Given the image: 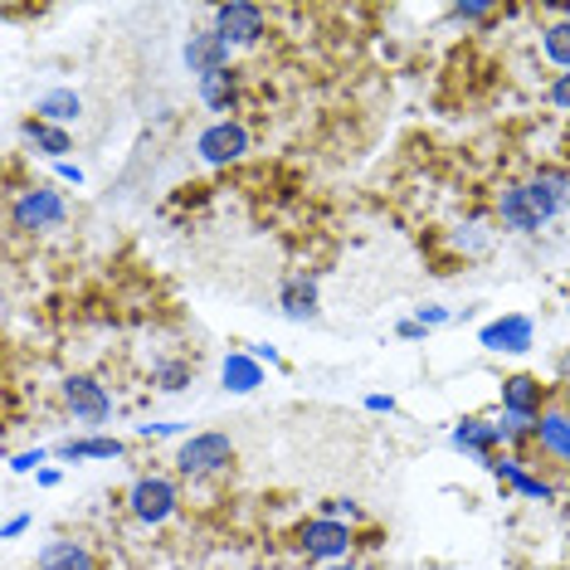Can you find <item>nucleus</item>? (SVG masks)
I'll use <instances>...</instances> for the list:
<instances>
[{
    "instance_id": "1",
    "label": "nucleus",
    "mask_w": 570,
    "mask_h": 570,
    "mask_svg": "<svg viewBox=\"0 0 570 570\" xmlns=\"http://www.w3.org/2000/svg\"><path fill=\"white\" fill-rule=\"evenodd\" d=\"M229 459H235V444H229V434H190L186 444L176 453V469L186 478H205V473H219L229 469Z\"/></svg>"
},
{
    "instance_id": "2",
    "label": "nucleus",
    "mask_w": 570,
    "mask_h": 570,
    "mask_svg": "<svg viewBox=\"0 0 570 570\" xmlns=\"http://www.w3.org/2000/svg\"><path fill=\"white\" fill-rule=\"evenodd\" d=\"M127 502H132V517H137V522H151V527H157V522H166V517H171L176 512V483H171V478H157V473H151V478H137V483H132V498H127Z\"/></svg>"
},
{
    "instance_id": "3",
    "label": "nucleus",
    "mask_w": 570,
    "mask_h": 570,
    "mask_svg": "<svg viewBox=\"0 0 570 570\" xmlns=\"http://www.w3.org/2000/svg\"><path fill=\"white\" fill-rule=\"evenodd\" d=\"M196 151L210 166H225V161H239L244 151H249V132H244V122H215V127H205L200 141H196Z\"/></svg>"
},
{
    "instance_id": "4",
    "label": "nucleus",
    "mask_w": 570,
    "mask_h": 570,
    "mask_svg": "<svg viewBox=\"0 0 570 570\" xmlns=\"http://www.w3.org/2000/svg\"><path fill=\"white\" fill-rule=\"evenodd\" d=\"M63 405L79 414L83 424H102L112 414V400L94 375H69V381H63Z\"/></svg>"
},
{
    "instance_id": "5",
    "label": "nucleus",
    "mask_w": 570,
    "mask_h": 570,
    "mask_svg": "<svg viewBox=\"0 0 570 570\" xmlns=\"http://www.w3.org/2000/svg\"><path fill=\"white\" fill-rule=\"evenodd\" d=\"M16 225L20 229H55L63 225V196L59 190H24L16 200Z\"/></svg>"
},
{
    "instance_id": "6",
    "label": "nucleus",
    "mask_w": 570,
    "mask_h": 570,
    "mask_svg": "<svg viewBox=\"0 0 570 570\" xmlns=\"http://www.w3.org/2000/svg\"><path fill=\"white\" fill-rule=\"evenodd\" d=\"M186 69L200 73V79H210V73L229 69V40L219 30H200L186 40Z\"/></svg>"
},
{
    "instance_id": "7",
    "label": "nucleus",
    "mask_w": 570,
    "mask_h": 570,
    "mask_svg": "<svg viewBox=\"0 0 570 570\" xmlns=\"http://www.w3.org/2000/svg\"><path fill=\"white\" fill-rule=\"evenodd\" d=\"M303 551L317 556V561H336V556H346V547H352V531H346L342 522H332V517H317V522L303 527Z\"/></svg>"
},
{
    "instance_id": "8",
    "label": "nucleus",
    "mask_w": 570,
    "mask_h": 570,
    "mask_svg": "<svg viewBox=\"0 0 570 570\" xmlns=\"http://www.w3.org/2000/svg\"><path fill=\"white\" fill-rule=\"evenodd\" d=\"M215 30L225 35L229 45H258V35H264V10L258 6H219Z\"/></svg>"
},
{
    "instance_id": "9",
    "label": "nucleus",
    "mask_w": 570,
    "mask_h": 570,
    "mask_svg": "<svg viewBox=\"0 0 570 570\" xmlns=\"http://www.w3.org/2000/svg\"><path fill=\"white\" fill-rule=\"evenodd\" d=\"M498 210H502V225L517 229V235H531V229L547 225V215L537 210V200H531V190H527V186H508V190H502Z\"/></svg>"
},
{
    "instance_id": "10",
    "label": "nucleus",
    "mask_w": 570,
    "mask_h": 570,
    "mask_svg": "<svg viewBox=\"0 0 570 570\" xmlns=\"http://www.w3.org/2000/svg\"><path fill=\"white\" fill-rule=\"evenodd\" d=\"M502 410H508V420H517V424L541 420V385L531 381V375H512V381H502Z\"/></svg>"
},
{
    "instance_id": "11",
    "label": "nucleus",
    "mask_w": 570,
    "mask_h": 570,
    "mask_svg": "<svg viewBox=\"0 0 570 570\" xmlns=\"http://www.w3.org/2000/svg\"><path fill=\"white\" fill-rule=\"evenodd\" d=\"M478 342L488 352H531V317H502V322H488Z\"/></svg>"
},
{
    "instance_id": "12",
    "label": "nucleus",
    "mask_w": 570,
    "mask_h": 570,
    "mask_svg": "<svg viewBox=\"0 0 570 570\" xmlns=\"http://www.w3.org/2000/svg\"><path fill=\"white\" fill-rule=\"evenodd\" d=\"M498 439H502V424H488V420H463L459 430H453V444L478 453V459H488V463H492V449H498Z\"/></svg>"
},
{
    "instance_id": "13",
    "label": "nucleus",
    "mask_w": 570,
    "mask_h": 570,
    "mask_svg": "<svg viewBox=\"0 0 570 570\" xmlns=\"http://www.w3.org/2000/svg\"><path fill=\"white\" fill-rule=\"evenodd\" d=\"M35 570H94V556H88L79 541H49V547L35 556Z\"/></svg>"
},
{
    "instance_id": "14",
    "label": "nucleus",
    "mask_w": 570,
    "mask_h": 570,
    "mask_svg": "<svg viewBox=\"0 0 570 570\" xmlns=\"http://www.w3.org/2000/svg\"><path fill=\"white\" fill-rule=\"evenodd\" d=\"M278 303H283V313H288L293 322L317 317V283L303 278V274L288 278V283H283V297H278Z\"/></svg>"
},
{
    "instance_id": "15",
    "label": "nucleus",
    "mask_w": 570,
    "mask_h": 570,
    "mask_svg": "<svg viewBox=\"0 0 570 570\" xmlns=\"http://www.w3.org/2000/svg\"><path fill=\"white\" fill-rule=\"evenodd\" d=\"M219 375H225V391H239V395H249V391L264 385V371H258V361L244 356V352H229L225 366H219Z\"/></svg>"
},
{
    "instance_id": "16",
    "label": "nucleus",
    "mask_w": 570,
    "mask_h": 570,
    "mask_svg": "<svg viewBox=\"0 0 570 570\" xmlns=\"http://www.w3.org/2000/svg\"><path fill=\"white\" fill-rule=\"evenodd\" d=\"M35 112H40V122H69L83 112V98L73 94V88H55V94H45L35 102Z\"/></svg>"
},
{
    "instance_id": "17",
    "label": "nucleus",
    "mask_w": 570,
    "mask_h": 570,
    "mask_svg": "<svg viewBox=\"0 0 570 570\" xmlns=\"http://www.w3.org/2000/svg\"><path fill=\"white\" fill-rule=\"evenodd\" d=\"M200 98L210 102L215 112H229V108H235V98H239L235 69H219V73H210V79H200Z\"/></svg>"
},
{
    "instance_id": "18",
    "label": "nucleus",
    "mask_w": 570,
    "mask_h": 570,
    "mask_svg": "<svg viewBox=\"0 0 570 570\" xmlns=\"http://www.w3.org/2000/svg\"><path fill=\"white\" fill-rule=\"evenodd\" d=\"M537 439L547 453H556V459H570V414H541Z\"/></svg>"
},
{
    "instance_id": "19",
    "label": "nucleus",
    "mask_w": 570,
    "mask_h": 570,
    "mask_svg": "<svg viewBox=\"0 0 570 570\" xmlns=\"http://www.w3.org/2000/svg\"><path fill=\"white\" fill-rule=\"evenodd\" d=\"M488 469L498 473V478H512V488H517V492H527V498H541V502L551 498V488L541 483V478H531V473H527V469H522V463H517V459H492Z\"/></svg>"
},
{
    "instance_id": "20",
    "label": "nucleus",
    "mask_w": 570,
    "mask_h": 570,
    "mask_svg": "<svg viewBox=\"0 0 570 570\" xmlns=\"http://www.w3.org/2000/svg\"><path fill=\"white\" fill-rule=\"evenodd\" d=\"M118 439H69V444H59V459H118Z\"/></svg>"
},
{
    "instance_id": "21",
    "label": "nucleus",
    "mask_w": 570,
    "mask_h": 570,
    "mask_svg": "<svg viewBox=\"0 0 570 570\" xmlns=\"http://www.w3.org/2000/svg\"><path fill=\"white\" fill-rule=\"evenodd\" d=\"M541 45H547V59H551V63H561V69L570 73V20L551 24V30L541 35Z\"/></svg>"
},
{
    "instance_id": "22",
    "label": "nucleus",
    "mask_w": 570,
    "mask_h": 570,
    "mask_svg": "<svg viewBox=\"0 0 570 570\" xmlns=\"http://www.w3.org/2000/svg\"><path fill=\"white\" fill-rule=\"evenodd\" d=\"M24 132H30V141H35V147H45L49 157H63V151H69V132H59V127H49L40 118L24 127Z\"/></svg>"
},
{
    "instance_id": "23",
    "label": "nucleus",
    "mask_w": 570,
    "mask_h": 570,
    "mask_svg": "<svg viewBox=\"0 0 570 570\" xmlns=\"http://www.w3.org/2000/svg\"><path fill=\"white\" fill-rule=\"evenodd\" d=\"M551 102H556V108H566V112H570V73H561V79L551 83Z\"/></svg>"
},
{
    "instance_id": "24",
    "label": "nucleus",
    "mask_w": 570,
    "mask_h": 570,
    "mask_svg": "<svg viewBox=\"0 0 570 570\" xmlns=\"http://www.w3.org/2000/svg\"><path fill=\"white\" fill-rule=\"evenodd\" d=\"M453 16H459V20H483L488 6H483V0H469V6H453Z\"/></svg>"
},
{
    "instance_id": "25",
    "label": "nucleus",
    "mask_w": 570,
    "mask_h": 570,
    "mask_svg": "<svg viewBox=\"0 0 570 570\" xmlns=\"http://www.w3.org/2000/svg\"><path fill=\"white\" fill-rule=\"evenodd\" d=\"M439 322H449L444 307H420V327H439Z\"/></svg>"
},
{
    "instance_id": "26",
    "label": "nucleus",
    "mask_w": 570,
    "mask_h": 570,
    "mask_svg": "<svg viewBox=\"0 0 570 570\" xmlns=\"http://www.w3.org/2000/svg\"><path fill=\"white\" fill-rule=\"evenodd\" d=\"M180 381H186V366H166V371H161V385H166V391H180Z\"/></svg>"
},
{
    "instance_id": "27",
    "label": "nucleus",
    "mask_w": 570,
    "mask_h": 570,
    "mask_svg": "<svg viewBox=\"0 0 570 570\" xmlns=\"http://www.w3.org/2000/svg\"><path fill=\"white\" fill-rule=\"evenodd\" d=\"M35 463H45V453H40V449H35V453H20V459L10 463V469H16V473H30Z\"/></svg>"
},
{
    "instance_id": "28",
    "label": "nucleus",
    "mask_w": 570,
    "mask_h": 570,
    "mask_svg": "<svg viewBox=\"0 0 570 570\" xmlns=\"http://www.w3.org/2000/svg\"><path fill=\"white\" fill-rule=\"evenodd\" d=\"M24 527H30V517H24V512H20V517H10V522H6V537H20Z\"/></svg>"
},
{
    "instance_id": "29",
    "label": "nucleus",
    "mask_w": 570,
    "mask_h": 570,
    "mask_svg": "<svg viewBox=\"0 0 570 570\" xmlns=\"http://www.w3.org/2000/svg\"><path fill=\"white\" fill-rule=\"evenodd\" d=\"M366 405H371V410H385V414H391V410H395V400H391V395H371Z\"/></svg>"
},
{
    "instance_id": "30",
    "label": "nucleus",
    "mask_w": 570,
    "mask_h": 570,
    "mask_svg": "<svg viewBox=\"0 0 570 570\" xmlns=\"http://www.w3.org/2000/svg\"><path fill=\"white\" fill-rule=\"evenodd\" d=\"M327 570H356V566H327Z\"/></svg>"
}]
</instances>
